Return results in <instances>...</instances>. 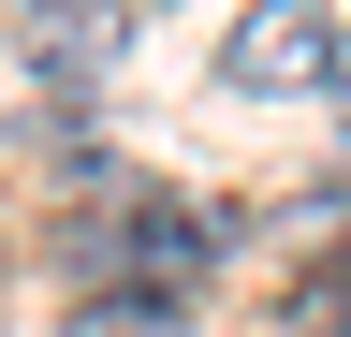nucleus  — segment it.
<instances>
[{"label":"nucleus","mask_w":351,"mask_h":337,"mask_svg":"<svg viewBox=\"0 0 351 337\" xmlns=\"http://www.w3.org/2000/svg\"><path fill=\"white\" fill-rule=\"evenodd\" d=\"M322 59H337V0H249V15L219 30V89H249V103L322 89Z\"/></svg>","instance_id":"nucleus-1"},{"label":"nucleus","mask_w":351,"mask_h":337,"mask_svg":"<svg viewBox=\"0 0 351 337\" xmlns=\"http://www.w3.org/2000/svg\"><path fill=\"white\" fill-rule=\"evenodd\" d=\"M322 103H337V132H351V15H337V59H322Z\"/></svg>","instance_id":"nucleus-3"},{"label":"nucleus","mask_w":351,"mask_h":337,"mask_svg":"<svg viewBox=\"0 0 351 337\" xmlns=\"http://www.w3.org/2000/svg\"><path fill=\"white\" fill-rule=\"evenodd\" d=\"M73 337H176V293H103V308H73Z\"/></svg>","instance_id":"nucleus-2"}]
</instances>
